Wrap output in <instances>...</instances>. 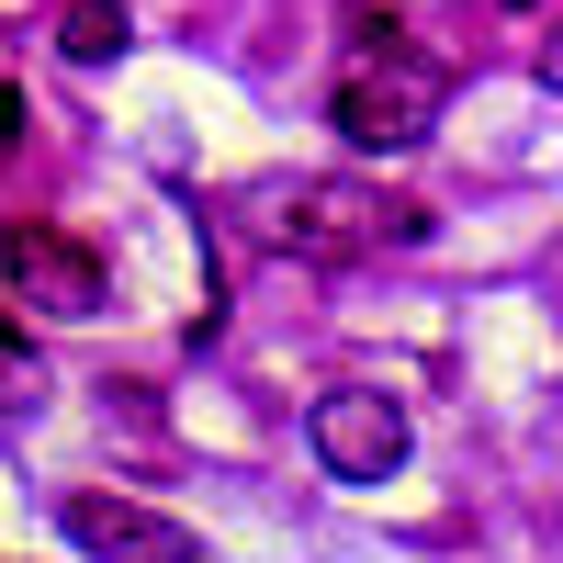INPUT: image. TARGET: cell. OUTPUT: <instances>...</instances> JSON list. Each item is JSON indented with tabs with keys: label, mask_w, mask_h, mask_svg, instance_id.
Wrapping results in <instances>:
<instances>
[{
	"label": "cell",
	"mask_w": 563,
	"mask_h": 563,
	"mask_svg": "<svg viewBox=\"0 0 563 563\" xmlns=\"http://www.w3.org/2000/svg\"><path fill=\"white\" fill-rule=\"evenodd\" d=\"M0 282L34 316H102V249H79L68 225H0Z\"/></svg>",
	"instance_id": "3957f363"
},
{
	"label": "cell",
	"mask_w": 563,
	"mask_h": 563,
	"mask_svg": "<svg viewBox=\"0 0 563 563\" xmlns=\"http://www.w3.org/2000/svg\"><path fill=\"white\" fill-rule=\"evenodd\" d=\"M541 79H552V90H563V23H552V45H541Z\"/></svg>",
	"instance_id": "9c48e42d"
},
{
	"label": "cell",
	"mask_w": 563,
	"mask_h": 563,
	"mask_svg": "<svg viewBox=\"0 0 563 563\" xmlns=\"http://www.w3.org/2000/svg\"><path fill=\"white\" fill-rule=\"evenodd\" d=\"M57 45H68L79 68H102V57L135 45V23H124V0H68V12H57Z\"/></svg>",
	"instance_id": "8992f818"
},
{
	"label": "cell",
	"mask_w": 563,
	"mask_h": 563,
	"mask_svg": "<svg viewBox=\"0 0 563 563\" xmlns=\"http://www.w3.org/2000/svg\"><path fill=\"white\" fill-rule=\"evenodd\" d=\"M23 124H34V102H23L12 79H0V147H23Z\"/></svg>",
	"instance_id": "ba28073f"
},
{
	"label": "cell",
	"mask_w": 563,
	"mask_h": 563,
	"mask_svg": "<svg viewBox=\"0 0 563 563\" xmlns=\"http://www.w3.org/2000/svg\"><path fill=\"white\" fill-rule=\"evenodd\" d=\"M45 406V361L23 350V327H0V417H34Z\"/></svg>",
	"instance_id": "52a82bcc"
},
{
	"label": "cell",
	"mask_w": 563,
	"mask_h": 563,
	"mask_svg": "<svg viewBox=\"0 0 563 563\" xmlns=\"http://www.w3.org/2000/svg\"><path fill=\"white\" fill-rule=\"evenodd\" d=\"M260 238L294 249V260H372V249H417L429 238V203L384 192V180L305 169V180H271L260 192Z\"/></svg>",
	"instance_id": "6da1fadb"
},
{
	"label": "cell",
	"mask_w": 563,
	"mask_h": 563,
	"mask_svg": "<svg viewBox=\"0 0 563 563\" xmlns=\"http://www.w3.org/2000/svg\"><path fill=\"white\" fill-rule=\"evenodd\" d=\"M68 541L79 552H124V563H180V552H192V530L158 519V507H135V496H79L68 507Z\"/></svg>",
	"instance_id": "5b68a950"
},
{
	"label": "cell",
	"mask_w": 563,
	"mask_h": 563,
	"mask_svg": "<svg viewBox=\"0 0 563 563\" xmlns=\"http://www.w3.org/2000/svg\"><path fill=\"white\" fill-rule=\"evenodd\" d=\"M305 440H316V462L339 485H384L395 462H406V406L395 395H316V417H305Z\"/></svg>",
	"instance_id": "277c9868"
},
{
	"label": "cell",
	"mask_w": 563,
	"mask_h": 563,
	"mask_svg": "<svg viewBox=\"0 0 563 563\" xmlns=\"http://www.w3.org/2000/svg\"><path fill=\"white\" fill-rule=\"evenodd\" d=\"M429 124H440V68H417L406 45H372L339 79V135L350 147H429Z\"/></svg>",
	"instance_id": "7a4b0ae2"
}]
</instances>
